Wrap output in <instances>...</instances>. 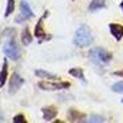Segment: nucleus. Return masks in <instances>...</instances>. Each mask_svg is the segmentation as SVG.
<instances>
[{
	"label": "nucleus",
	"instance_id": "obj_1",
	"mask_svg": "<svg viewBox=\"0 0 123 123\" xmlns=\"http://www.w3.org/2000/svg\"><path fill=\"white\" fill-rule=\"evenodd\" d=\"M92 41H94V36L91 33V30L87 25H81L74 35V43L79 48H85L89 47Z\"/></svg>",
	"mask_w": 123,
	"mask_h": 123
},
{
	"label": "nucleus",
	"instance_id": "obj_2",
	"mask_svg": "<svg viewBox=\"0 0 123 123\" xmlns=\"http://www.w3.org/2000/svg\"><path fill=\"white\" fill-rule=\"evenodd\" d=\"M89 58L91 62H94L95 64L98 65H104V64H108L112 60V53L106 50L105 48H94L89 52Z\"/></svg>",
	"mask_w": 123,
	"mask_h": 123
},
{
	"label": "nucleus",
	"instance_id": "obj_3",
	"mask_svg": "<svg viewBox=\"0 0 123 123\" xmlns=\"http://www.w3.org/2000/svg\"><path fill=\"white\" fill-rule=\"evenodd\" d=\"M3 52H4V54H5L7 58L12 59V60H17L20 57H21V52H20V48H18L17 43L14 41V38H11V39L9 41V42L5 43Z\"/></svg>",
	"mask_w": 123,
	"mask_h": 123
},
{
	"label": "nucleus",
	"instance_id": "obj_4",
	"mask_svg": "<svg viewBox=\"0 0 123 123\" xmlns=\"http://www.w3.org/2000/svg\"><path fill=\"white\" fill-rule=\"evenodd\" d=\"M47 15H48V11H46L42 16H41V18L38 20V22H37L36 26H35V37L38 39L39 43H42L43 41H48V39L50 38V36L44 32V28H43V26H42L44 18L47 17Z\"/></svg>",
	"mask_w": 123,
	"mask_h": 123
},
{
	"label": "nucleus",
	"instance_id": "obj_5",
	"mask_svg": "<svg viewBox=\"0 0 123 123\" xmlns=\"http://www.w3.org/2000/svg\"><path fill=\"white\" fill-rule=\"evenodd\" d=\"M38 86L46 90V91H57V90H64L70 87V83L68 81H59V83H50V81H39Z\"/></svg>",
	"mask_w": 123,
	"mask_h": 123
},
{
	"label": "nucleus",
	"instance_id": "obj_6",
	"mask_svg": "<svg viewBox=\"0 0 123 123\" xmlns=\"http://www.w3.org/2000/svg\"><path fill=\"white\" fill-rule=\"evenodd\" d=\"M25 84V79H22L17 73H14L10 78V83H9V92L10 94H15L17 92L21 86Z\"/></svg>",
	"mask_w": 123,
	"mask_h": 123
},
{
	"label": "nucleus",
	"instance_id": "obj_7",
	"mask_svg": "<svg viewBox=\"0 0 123 123\" xmlns=\"http://www.w3.org/2000/svg\"><path fill=\"white\" fill-rule=\"evenodd\" d=\"M35 15H33V11L31 10V6L30 4L26 1V0H21V3H20V16L17 17L16 21L17 22H21L22 20H27V18H32Z\"/></svg>",
	"mask_w": 123,
	"mask_h": 123
},
{
	"label": "nucleus",
	"instance_id": "obj_8",
	"mask_svg": "<svg viewBox=\"0 0 123 123\" xmlns=\"http://www.w3.org/2000/svg\"><path fill=\"white\" fill-rule=\"evenodd\" d=\"M42 115H43V119L47 122L53 121L57 115H58V108L55 106H47L42 108Z\"/></svg>",
	"mask_w": 123,
	"mask_h": 123
},
{
	"label": "nucleus",
	"instance_id": "obj_9",
	"mask_svg": "<svg viewBox=\"0 0 123 123\" xmlns=\"http://www.w3.org/2000/svg\"><path fill=\"white\" fill-rule=\"evenodd\" d=\"M110 32L116 38V41H121L123 38V26L121 24H110Z\"/></svg>",
	"mask_w": 123,
	"mask_h": 123
},
{
	"label": "nucleus",
	"instance_id": "obj_10",
	"mask_svg": "<svg viewBox=\"0 0 123 123\" xmlns=\"http://www.w3.org/2000/svg\"><path fill=\"white\" fill-rule=\"evenodd\" d=\"M85 113H83V112H79L74 108H70L68 111V119L70 122H83L84 118H85Z\"/></svg>",
	"mask_w": 123,
	"mask_h": 123
},
{
	"label": "nucleus",
	"instance_id": "obj_11",
	"mask_svg": "<svg viewBox=\"0 0 123 123\" xmlns=\"http://www.w3.org/2000/svg\"><path fill=\"white\" fill-rule=\"evenodd\" d=\"M106 6V0H92L89 5V11H97V10L102 9Z\"/></svg>",
	"mask_w": 123,
	"mask_h": 123
},
{
	"label": "nucleus",
	"instance_id": "obj_12",
	"mask_svg": "<svg viewBox=\"0 0 123 123\" xmlns=\"http://www.w3.org/2000/svg\"><path fill=\"white\" fill-rule=\"evenodd\" d=\"M32 41H33L32 35L30 33V30L26 27L25 30H22V32H21V42H22L24 46H28V44L32 43Z\"/></svg>",
	"mask_w": 123,
	"mask_h": 123
},
{
	"label": "nucleus",
	"instance_id": "obj_13",
	"mask_svg": "<svg viewBox=\"0 0 123 123\" xmlns=\"http://www.w3.org/2000/svg\"><path fill=\"white\" fill-rule=\"evenodd\" d=\"M35 74H36L38 78H41V79H55V78H57L54 74L49 73V71H46V70H43V69H37V70L35 71Z\"/></svg>",
	"mask_w": 123,
	"mask_h": 123
},
{
	"label": "nucleus",
	"instance_id": "obj_14",
	"mask_svg": "<svg viewBox=\"0 0 123 123\" xmlns=\"http://www.w3.org/2000/svg\"><path fill=\"white\" fill-rule=\"evenodd\" d=\"M6 79H7V62L4 60L3 69H1V73H0V86H1V87L5 85Z\"/></svg>",
	"mask_w": 123,
	"mask_h": 123
},
{
	"label": "nucleus",
	"instance_id": "obj_15",
	"mask_svg": "<svg viewBox=\"0 0 123 123\" xmlns=\"http://www.w3.org/2000/svg\"><path fill=\"white\" fill-rule=\"evenodd\" d=\"M69 74L74 78H78L80 80H85V76H84V71L81 68H73V69H69Z\"/></svg>",
	"mask_w": 123,
	"mask_h": 123
},
{
	"label": "nucleus",
	"instance_id": "obj_16",
	"mask_svg": "<svg viewBox=\"0 0 123 123\" xmlns=\"http://www.w3.org/2000/svg\"><path fill=\"white\" fill-rule=\"evenodd\" d=\"M15 10V0H7L6 4V11H5V17L10 16Z\"/></svg>",
	"mask_w": 123,
	"mask_h": 123
},
{
	"label": "nucleus",
	"instance_id": "obj_17",
	"mask_svg": "<svg viewBox=\"0 0 123 123\" xmlns=\"http://www.w3.org/2000/svg\"><path fill=\"white\" fill-rule=\"evenodd\" d=\"M112 91L117 92V94H123V81H118L112 85Z\"/></svg>",
	"mask_w": 123,
	"mask_h": 123
},
{
	"label": "nucleus",
	"instance_id": "obj_18",
	"mask_svg": "<svg viewBox=\"0 0 123 123\" xmlns=\"http://www.w3.org/2000/svg\"><path fill=\"white\" fill-rule=\"evenodd\" d=\"M4 35L6 37H10V39H11V38H14L16 36V30L15 28H6L4 31Z\"/></svg>",
	"mask_w": 123,
	"mask_h": 123
},
{
	"label": "nucleus",
	"instance_id": "obj_19",
	"mask_svg": "<svg viewBox=\"0 0 123 123\" xmlns=\"http://www.w3.org/2000/svg\"><path fill=\"white\" fill-rule=\"evenodd\" d=\"M12 122L14 123H26L27 121H26V118H25L24 115H17V116H15L12 118Z\"/></svg>",
	"mask_w": 123,
	"mask_h": 123
},
{
	"label": "nucleus",
	"instance_id": "obj_20",
	"mask_svg": "<svg viewBox=\"0 0 123 123\" xmlns=\"http://www.w3.org/2000/svg\"><path fill=\"white\" fill-rule=\"evenodd\" d=\"M89 122H105V118L104 117H101V116H92Z\"/></svg>",
	"mask_w": 123,
	"mask_h": 123
},
{
	"label": "nucleus",
	"instance_id": "obj_21",
	"mask_svg": "<svg viewBox=\"0 0 123 123\" xmlns=\"http://www.w3.org/2000/svg\"><path fill=\"white\" fill-rule=\"evenodd\" d=\"M113 75H117V76H122L123 78V70H118V71H115Z\"/></svg>",
	"mask_w": 123,
	"mask_h": 123
},
{
	"label": "nucleus",
	"instance_id": "obj_22",
	"mask_svg": "<svg viewBox=\"0 0 123 123\" xmlns=\"http://www.w3.org/2000/svg\"><path fill=\"white\" fill-rule=\"evenodd\" d=\"M119 6H121V9H122V11H123V1H122V3L119 4Z\"/></svg>",
	"mask_w": 123,
	"mask_h": 123
},
{
	"label": "nucleus",
	"instance_id": "obj_23",
	"mask_svg": "<svg viewBox=\"0 0 123 123\" xmlns=\"http://www.w3.org/2000/svg\"><path fill=\"white\" fill-rule=\"evenodd\" d=\"M121 102H122V104H123V98H122V100H121Z\"/></svg>",
	"mask_w": 123,
	"mask_h": 123
}]
</instances>
